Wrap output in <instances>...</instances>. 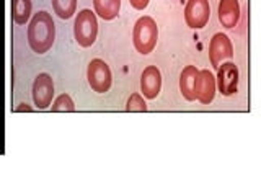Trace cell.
I'll list each match as a JSON object with an SVG mask.
<instances>
[{
  "instance_id": "6",
  "label": "cell",
  "mask_w": 261,
  "mask_h": 196,
  "mask_svg": "<svg viewBox=\"0 0 261 196\" xmlns=\"http://www.w3.org/2000/svg\"><path fill=\"white\" fill-rule=\"evenodd\" d=\"M239 77H240L239 67L233 62H225L217 67L216 87L224 96H230L237 93V90H239Z\"/></svg>"
},
{
  "instance_id": "15",
  "label": "cell",
  "mask_w": 261,
  "mask_h": 196,
  "mask_svg": "<svg viewBox=\"0 0 261 196\" xmlns=\"http://www.w3.org/2000/svg\"><path fill=\"white\" fill-rule=\"evenodd\" d=\"M54 13L62 20H69L75 15L77 0H51Z\"/></svg>"
},
{
  "instance_id": "17",
  "label": "cell",
  "mask_w": 261,
  "mask_h": 196,
  "mask_svg": "<svg viewBox=\"0 0 261 196\" xmlns=\"http://www.w3.org/2000/svg\"><path fill=\"white\" fill-rule=\"evenodd\" d=\"M126 111L129 113H134V111H139V113H145L147 111V105L144 102V98L141 93H133L129 98H127V105H126Z\"/></svg>"
},
{
  "instance_id": "2",
  "label": "cell",
  "mask_w": 261,
  "mask_h": 196,
  "mask_svg": "<svg viewBox=\"0 0 261 196\" xmlns=\"http://www.w3.org/2000/svg\"><path fill=\"white\" fill-rule=\"evenodd\" d=\"M157 39H159V28L155 20L152 16H141L136 21L133 30V43L136 51L142 56L150 54L155 49V46H157Z\"/></svg>"
},
{
  "instance_id": "5",
  "label": "cell",
  "mask_w": 261,
  "mask_h": 196,
  "mask_svg": "<svg viewBox=\"0 0 261 196\" xmlns=\"http://www.w3.org/2000/svg\"><path fill=\"white\" fill-rule=\"evenodd\" d=\"M211 18L209 0H188L185 7V21L191 30H201Z\"/></svg>"
},
{
  "instance_id": "9",
  "label": "cell",
  "mask_w": 261,
  "mask_h": 196,
  "mask_svg": "<svg viewBox=\"0 0 261 196\" xmlns=\"http://www.w3.org/2000/svg\"><path fill=\"white\" fill-rule=\"evenodd\" d=\"M216 77L212 76V72L207 69H202L198 74V79H196V85H194V98L199 100L202 105H209L216 96Z\"/></svg>"
},
{
  "instance_id": "1",
  "label": "cell",
  "mask_w": 261,
  "mask_h": 196,
  "mask_svg": "<svg viewBox=\"0 0 261 196\" xmlns=\"http://www.w3.org/2000/svg\"><path fill=\"white\" fill-rule=\"evenodd\" d=\"M56 39V24L51 13L38 12L28 24V44L33 53L44 54L53 47Z\"/></svg>"
},
{
  "instance_id": "12",
  "label": "cell",
  "mask_w": 261,
  "mask_h": 196,
  "mask_svg": "<svg viewBox=\"0 0 261 196\" xmlns=\"http://www.w3.org/2000/svg\"><path fill=\"white\" fill-rule=\"evenodd\" d=\"M199 70L196 69V65H186L183 72L179 74V92H181L183 98L188 102H194V85L196 79H198Z\"/></svg>"
},
{
  "instance_id": "16",
  "label": "cell",
  "mask_w": 261,
  "mask_h": 196,
  "mask_svg": "<svg viewBox=\"0 0 261 196\" xmlns=\"http://www.w3.org/2000/svg\"><path fill=\"white\" fill-rule=\"evenodd\" d=\"M53 111L54 113H72L75 111V105H73V100L70 98V95L62 93L54 100L53 103Z\"/></svg>"
},
{
  "instance_id": "19",
  "label": "cell",
  "mask_w": 261,
  "mask_h": 196,
  "mask_svg": "<svg viewBox=\"0 0 261 196\" xmlns=\"http://www.w3.org/2000/svg\"><path fill=\"white\" fill-rule=\"evenodd\" d=\"M21 111H33V108H31V106H28L27 103H21L20 106H16V108H15V113H21Z\"/></svg>"
},
{
  "instance_id": "4",
  "label": "cell",
  "mask_w": 261,
  "mask_h": 196,
  "mask_svg": "<svg viewBox=\"0 0 261 196\" xmlns=\"http://www.w3.org/2000/svg\"><path fill=\"white\" fill-rule=\"evenodd\" d=\"M87 79H88V85L96 93H106L113 84L111 69L103 59H93L88 64Z\"/></svg>"
},
{
  "instance_id": "3",
  "label": "cell",
  "mask_w": 261,
  "mask_h": 196,
  "mask_svg": "<svg viewBox=\"0 0 261 196\" xmlns=\"http://www.w3.org/2000/svg\"><path fill=\"white\" fill-rule=\"evenodd\" d=\"M73 36L80 47H90L95 44L98 36V20L95 12L84 8L77 13L73 21Z\"/></svg>"
},
{
  "instance_id": "13",
  "label": "cell",
  "mask_w": 261,
  "mask_h": 196,
  "mask_svg": "<svg viewBox=\"0 0 261 196\" xmlns=\"http://www.w3.org/2000/svg\"><path fill=\"white\" fill-rule=\"evenodd\" d=\"M93 7H95V13L100 18L110 21L119 15L121 0H93Z\"/></svg>"
},
{
  "instance_id": "14",
  "label": "cell",
  "mask_w": 261,
  "mask_h": 196,
  "mask_svg": "<svg viewBox=\"0 0 261 196\" xmlns=\"http://www.w3.org/2000/svg\"><path fill=\"white\" fill-rule=\"evenodd\" d=\"M31 0H12V18L16 24H27L31 20Z\"/></svg>"
},
{
  "instance_id": "8",
  "label": "cell",
  "mask_w": 261,
  "mask_h": 196,
  "mask_svg": "<svg viewBox=\"0 0 261 196\" xmlns=\"http://www.w3.org/2000/svg\"><path fill=\"white\" fill-rule=\"evenodd\" d=\"M54 96V82L49 74H39L33 82V102L36 108L46 110L53 105Z\"/></svg>"
},
{
  "instance_id": "18",
  "label": "cell",
  "mask_w": 261,
  "mask_h": 196,
  "mask_svg": "<svg viewBox=\"0 0 261 196\" xmlns=\"http://www.w3.org/2000/svg\"><path fill=\"white\" fill-rule=\"evenodd\" d=\"M150 0H129V4L133 8H136V10H145L147 5H149Z\"/></svg>"
},
{
  "instance_id": "10",
  "label": "cell",
  "mask_w": 261,
  "mask_h": 196,
  "mask_svg": "<svg viewBox=\"0 0 261 196\" xmlns=\"http://www.w3.org/2000/svg\"><path fill=\"white\" fill-rule=\"evenodd\" d=\"M162 90V74L155 65L145 67L141 76V92L145 98L153 100L157 98Z\"/></svg>"
},
{
  "instance_id": "7",
  "label": "cell",
  "mask_w": 261,
  "mask_h": 196,
  "mask_svg": "<svg viewBox=\"0 0 261 196\" xmlns=\"http://www.w3.org/2000/svg\"><path fill=\"white\" fill-rule=\"evenodd\" d=\"M232 57H233L232 41L228 39V36L224 35V33H216L209 43V59H211L212 67L217 70L220 64L227 59H232Z\"/></svg>"
},
{
  "instance_id": "11",
  "label": "cell",
  "mask_w": 261,
  "mask_h": 196,
  "mask_svg": "<svg viewBox=\"0 0 261 196\" xmlns=\"http://www.w3.org/2000/svg\"><path fill=\"white\" fill-rule=\"evenodd\" d=\"M219 23L224 28L232 30L240 21V4L239 0H220L217 7Z\"/></svg>"
}]
</instances>
